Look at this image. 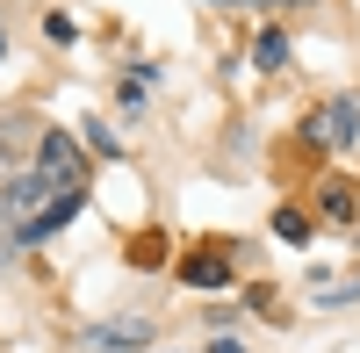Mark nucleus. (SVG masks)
Here are the masks:
<instances>
[{
	"label": "nucleus",
	"instance_id": "6e6552de",
	"mask_svg": "<svg viewBox=\"0 0 360 353\" xmlns=\"http://www.w3.org/2000/svg\"><path fill=\"white\" fill-rule=\"evenodd\" d=\"M209 353H245V346H238V339H209Z\"/></svg>",
	"mask_w": 360,
	"mask_h": 353
},
{
	"label": "nucleus",
	"instance_id": "39448f33",
	"mask_svg": "<svg viewBox=\"0 0 360 353\" xmlns=\"http://www.w3.org/2000/svg\"><path fill=\"white\" fill-rule=\"evenodd\" d=\"M274 231H281L288 245H310V217H303V210H281V217H274Z\"/></svg>",
	"mask_w": 360,
	"mask_h": 353
},
{
	"label": "nucleus",
	"instance_id": "0eeeda50",
	"mask_svg": "<svg viewBox=\"0 0 360 353\" xmlns=\"http://www.w3.org/2000/svg\"><path fill=\"white\" fill-rule=\"evenodd\" d=\"M144 339H152L144 325H108V332H101V346H144Z\"/></svg>",
	"mask_w": 360,
	"mask_h": 353
},
{
	"label": "nucleus",
	"instance_id": "f257e3e1",
	"mask_svg": "<svg viewBox=\"0 0 360 353\" xmlns=\"http://www.w3.org/2000/svg\"><path fill=\"white\" fill-rule=\"evenodd\" d=\"M51 188H58L51 173H15V188H0V231H15V238H22V231L51 210Z\"/></svg>",
	"mask_w": 360,
	"mask_h": 353
},
{
	"label": "nucleus",
	"instance_id": "7ed1b4c3",
	"mask_svg": "<svg viewBox=\"0 0 360 353\" xmlns=\"http://www.w3.org/2000/svg\"><path fill=\"white\" fill-rule=\"evenodd\" d=\"M353 137H360V108H353V101H324V108L310 115V144H339V152H346Z\"/></svg>",
	"mask_w": 360,
	"mask_h": 353
},
{
	"label": "nucleus",
	"instance_id": "1a4fd4ad",
	"mask_svg": "<svg viewBox=\"0 0 360 353\" xmlns=\"http://www.w3.org/2000/svg\"><path fill=\"white\" fill-rule=\"evenodd\" d=\"M0 51H8V44H0Z\"/></svg>",
	"mask_w": 360,
	"mask_h": 353
},
{
	"label": "nucleus",
	"instance_id": "423d86ee",
	"mask_svg": "<svg viewBox=\"0 0 360 353\" xmlns=\"http://www.w3.org/2000/svg\"><path fill=\"white\" fill-rule=\"evenodd\" d=\"M259 65L281 72V65H288V37H274V29H266V37H259Z\"/></svg>",
	"mask_w": 360,
	"mask_h": 353
},
{
	"label": "nucleus",
	"instance_id": "20e7f679",
	"mask_svg": "<svg viewBox=\"0 0 360 353\" xmlns=\"http://www.w3.org/2000/svg\"><path fill=\"white\" fill-rule=\"evenodd\" d=\"M180 281H195V288H224L231 281V252H195V259H180Z\"/></svg>",
	"mask_w": 360,
	"mask_h": 353
},
{
	"label": "nucleus",
	"instance_id": "f03ea898",
	"mask_svg": "<svg viewBox=\"0 0 360 353\" xmlns=\"http://www.w3.org/2000/svg\"><path fill=\"white\" fill-rule=\"evenodd\" d=\"M37 173H51L58 188H79V181H86V159H79V144H72L65 130H51L44 152H37Z\"/></svg>",
	"mask_w": 360,
	"mask_h": 353
},
{
	"label": "nucleus",
	"instance_id": "9d476101",
	"mask_svg": "<svg viewBox=\"0 0 360 353\" xmlns=\"http://www.w3.org/2000/svg\"><path fill=\"white\" fill-rule=\"evenodd\" d=\"M0 173H8V166H0Z\"/></svg>",
	"mask_w": 360,
	"mask_h": 353
}]
</instances>
